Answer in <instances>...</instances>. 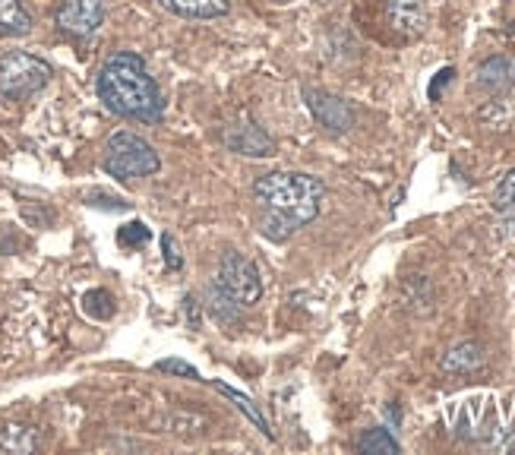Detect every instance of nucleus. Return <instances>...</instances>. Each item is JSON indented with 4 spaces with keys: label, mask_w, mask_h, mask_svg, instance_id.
<instances>
[{
    "label": "nucleus",
    "mask_w": 515,
    "mask_h": 455,
    "mask_svg": "<svg viewBox=\"0 0 515 455\" xmlns=\"http://www.w3.org/2000/svg\"><path fill=\"white\" fill-rule=\"evenodd\" d=\"M323 196L326 184L307 171H269L256 177L253 200L266 212L260 219L263 237L275 244H285L291 234H297L320 215Z\"/></svg>",
    "instance_id": "f257e3e1"
},
{
    "label": "nucleus",
    "mask_w": 515,
    "mask_h": 455,
    "mask_svg": "<svg viewBox=\"0 0 515 455\" xmlns=\"http://www.w3.org/2000/svg\"><path fill=\"white\" fill-rule=\"evenodd\" d=\"M98 98L105 102L108 111L127 121H143V124H158L165 114V98L162 89L149 76L140 54L121 51L105 61L102 73L95 83Z\"/></svg>",
    "instance_id": "f03ea898"
},
{
    "label": "nucleus",
    "mask_w": 515,
    "mask_h": 455,
    "mask_svg": "<svg viewBox=\"0 0 515 455\" xmlns=\"http://www.w3.org/2000/svg\"><path fill=\"white\" fill-rule=\"evenodd\" d=\"M105 171L117 181H136V177H152L162 168L158 152L136 133H114L105 146Z\"/></svg>",
    "instance_id": "7ed1b4c3"
},
{
    "label": "nucleus",
    "mask_w": 515,
    "mask_h": 455,
    "mask_svg": "<svg viewBox=\"0 0 515 455\" xmlns=\"http://www.w3.org/2000/svg\"><path fill=\"white\" fill-rule=\"evenodd\" d=\"M51 83V67L42 57L26 51H7L0 57V95L13 102H26Z\"/></svg>",
    "instance_id": "20e7f679"
},
{
    "label": "nucleus",
    "mask_w": 515,
    "mask_h": 455,
    "mask_svg": "<svg viewBox=\"0 0 515 455\" xmlns=\"http://www.w3.org/2000/svg\"><path fill=\"white\" fill-rule=\"evenodd\" d=\"M219 285L241 310L253 307L256 301L263 298L260 269H256L253 260H247L244 253H234V250H228L222 256V263H219Z\"/></svg>",
    "instance_id": "39448f33"
},
{
    "label": "nucleus",
    "mask_w": 515,
    "mask_h": 455,
    "mask_svg": "<svg viewBox=\"0 0 515 455\" xmlns=\"http://www.w3.org/2000/svg\"><path fill=\"white\" fill-rule=\"evenodd\" d=\"M54 23L73 38H89L105 23V0H64L54 13Z\"/></svg>",
    "instance_id": "423d86ee"
},
{
    "label": "nucleus",
    "mask_w": 515,
    "mask_h": 455,
    "mask_svg": "<svg viewBox=\"0 0 515 455\" xmlns=\"http://www.w3.org/2000/svg\"><path fill=\"white\" fill-rule=\"evenodd\" d=\"M304 98H307V108L310 114L320 121L329 133H348L358 121V114H354L351 102L345 98L332 95V92H323V89H304Z\"/></svg>",
    "instance_id": "0eeeda50"
},
{
    "label": "nucleus",
    "mask_w": 515,
    "mask_h": 455,
    "mask_svg": "<svg viewBox=\"0 0 515 455\" xmlns=\"http://www.w3.org/2000/svg\"><path fill=\"white\" fill-rule=\"evenodd\" d=\"M222 143L237 152V155H247V158H266L275 152V143H272V136L256 124L250 121V117H241L237 124L225 127L222 133Z\"/></svg>",
    "instance_id": "6e6552de"
},
{
    "label": "nucleus",
    "mask_w": 515,
    "mask_h": 455,
    "mask_svg": "<svg viewBox=\"0 0 515 455\" xmlns=\"http://www.w3.org/2000/svg\"><path fill=\"white\" fill-rule=\"evenodd\" d=\"M386 19L395 35L418 38L427 26V7L424 0H386Z\"/></svg>",
    "instance_id": "1a4fd4ad"
},
{
    "label": "nucleus",
    "mask_w": 515,
    "mask_h": 455,
    "mask_svg": "<svg viewBox=\"0 0 515 455\" xmlns=\"http://www.w3.org/2000/svg\"><path fill=\"white\" fill-rule=\"evenodd\" d=\"M478 86L490 95H506L515 89V57L500 54L478 67Z\"/></svg>",
    "instance_id": "9d476101"
},
{
    "label": "nucleus",
    "mask_w": 515,
    "mask_h": 455,
    "mask_svg": "<svg viewBox=\"0 0 515 455\" xmlns=\"http://www.w3.org/2000/svg\"><path fill=\"white\" fill-rule=\"evenodd\" d=\"M484 364H487V354L478 342L455 345L452 351H446V358H443V370L455 373V377H471V373L484 370Z\"/></svg>",
    "instance_id": "9b49d317"
},
{
    "label": "nucleus",
    "mask_w": 515,
    "mask_h": 455,
    "mask_svg": "<svg viewBox=\"0 0 515 455\" xmlns=\"http://www.w3.org/2000/svg\"><path fill=\"white\" fill-rule=\"evenodd\" d=\"M158 4L184 19H219L231 10V0H158Z\"/></svg>",
    "instance_id": "f8f14e48"
},
{
    "label": "nucleus",
    "mask_w": 515,
    "mask_h": 455,
    "mask_svg": "<svg viewBox=\"0 0 515 455\" xmlns=\"http://www.w3.org/2000/svg\"><path fill=\"white\" fill-rule=\"evenodd\" d=\"M32 32V13L19 0H0V38H23Z\"/></svg>",
    "instance_id": "ddd939ff"
},
{
    "label": "nucleus",
    "mask_w": 515,
    "mask_h": 455,
    "mask_svg": "<svg viewBox=\"0 0 515 455\" xmlns=\"http://www.w3.org/2000/svg\"><path fill=\"white\" fill-rule=\"evenodd\" d=\"M42 446V437L32 424H4L0 427V449L4 452H35Z\"/></svg>",
    "instance_id": "4468645a"
},
{
    "label": "nucleus",
    "mask_w": 515,
    "mask_h": 455,
    "mask_svg": "<svg viewBox=\"0 0 515 455\" xmlns=\"http://www.w3.org/2000/svg\"><path fill=\"white\" fill-rule=\"evenodd\" d=\"M358 452H364V455H399L402 446H399V440L392 437V430H386V427H373V430H364V433H361Z\"/></svg>",
    "instance_id": "2eb2a0df"
},
{
    "label": "nucleus",
    "mask_w": 515,
    "mask_h": 455,
    "mask_svg": "<svg viewBox=\"0 0 515 455\" xmlns=\"http://www.w3.org/2000/svg\"><path fill=\"white\" fill-rule=\"evenodd\" d=\"M215 389H219V392H225L228 395V399L237 405V408H241L244 414H247V418L256 424V427H260V433H266V437L269 440H275V433H272V427H269V421L263 418V411L260 408H256L253 405V399H247V395L244 392H237V389H231V386H225V383H215Z\"/></svg>",
    "instance_id": "dca6fc26"
},
{
    "label": "nucleus",
    "mask_w": 515,
    "mask_h": 455,
    "mask_svg": "<svg viewBox=\"0 0 515 455\" xmlns=\"http://www.w3.org/2000/svg\"><path fill=\"white\" fill-rule=\"evenodd\" d=\"M206 307H209V313H212L219 323H234L237 316H241V307H237V304L228 298L219 282H215V285L209 288V294H206Z\"/></svg>",
    "instance_id": "f3484780"
},
{
    "label": "nucleus",
    "mask_w": 515,
    "mask_h": 455,
    "mask_svg": "<svg viewBox=\"0 0 515 455\" xmlns=\"http://www.w3.org/2000/svg\"><path fill=\"white\" fill-rule=\"evenodd\" d=\"M83 310L95 320H111L114 316V298L105 291V288H92L83 294Z\"/></svg>",
    "instance_id": "a211bd4d"
},
{
    "label": "nucleus",
    "mask_w": 515,
    "mask_h": 455,
    "mask_svg": "<svg viewBox=\"0 0 515 455\" xmlns=\"http://www.w3.org/2000/svg\"><path fill=\"white\" fill-rule=\"evenodd\" d=\"M493 206H497V212L515 215V168L493 190Z\"/></svg>",
    "instance_id": "6ab92c4d"
},
{
    "label": "nucleus",
    "mask_w": 515,
    "mask_h": 455,
    "mask_svg": "<svg viewBox=\"0 0 515 455\" xmlns=\"http://www.w3.org/2000/svg\"><path fill=\"white\" fill-rule=\"evenodd\" d=\"M149 237H152V231L143 222H130L117 231V244L121 247H143V244H149Z\"/></svg>",
    "instance_id": "aec40b11"
},
{
    "label": "nucleus",
    "mask_w": 515,
    "mask_h": 455,
    "mask_svg": "<svg viewBox=\"0 0 515 455\" xmlns=\"http://www.w3.org/2000/svg\"><path fill=\"white\" fill-rule=\"evenodd\" d=\"M155 370H162V373H174V377H187V380H200V383H203L200 370H196L193 364H187V361H181V358L158 361V364H155Z\"/></svg>",
    "instance_id": "412c9836"
},
{
    "label": "nucleus",
    "mask_w": 515,
    "mask_h": 455,
    "mask_svg": "<svg viewBox=\"0 0 515 455\" xmlns=\"http://www.w3.org/2000/svg\"><path fill=\"white\" fill-rule=\"evenodd\" d=\"M86 203L95 206V209H111V212H121V209L130 206L127 200H121V196H108V193H102V190H92V193L86 196Z\"/></svg>",
    "instance_id": "4be33fe9"
},
{
    "label": "nucleus",
    "mask_w": 515,
    "mask_h": 455,
    "mask_svg": "<svg viewBox=\"0 0 515 455\" xmlns=\"http://www.w3.org/2000/svg\"><path fill=\"white\" fill-rule=\"evenodd\" d=\"M452 76H455V70H452V67H443L437 76H433V83H430V89H427L430 102H440V95H443V89L452 83Z\"/></svg>",
    "instance_id": "5701e85b"
},
{
    "label": "nucleus",
    "mask_w": 515,
    "mask_h": 455,
    "mask_svg": "<svg viewBox=\"0 0 515 455\" xmlns=\"http://www.w3.org/2000/svg\"><path fill=\"white\" fill-rule=\"evenodd\" d=\"M162 250H165V263H168V269H181V266H184L181 247H177V241H174L171 234H165V237H162Z\"/></svg>",
    "instance_id": "b1692460"
},
{
    "label": "nucleus",
    "mask_w": 515,
    "mask_h": 455,
    "mask_svg": "<svg viewBox=\"0 0 515 455\" xmlns=\"http://www.w3.org/2000/svg\"><path fill=\"white\" fill-rule=\"evenodd\" d=\"M275 4H288V0H275Z\"/></svg>",
    "instance_id": "393cba45"
}]
</instances>
